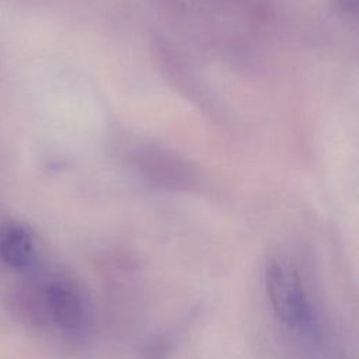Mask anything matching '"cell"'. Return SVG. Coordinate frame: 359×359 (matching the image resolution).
Instances as JSON below:
<instances>
[{
  "instance_id": "cell-2",
  "label": "cell",
  "mask_w": 359,
  "mask_h": 359,
  "mask_svg": "<svg viewBox=\"0 0 359 359\" xmlns=\"http://www.w3.org/2000/svg\"><path fill=\"white\" fill-rule=\"evenodd\" d=\"M45 304L46 310L53 320V323L66 330H79L84 323V307L77 296L70 287L62 283H50L45 290Z\"/></svg>"
},
{
  "instance_id": "cell-1",
  "label": "cell",
  "mask_w": 359,
  "mask_h": 359,
  "mask_svg": "<svg viewBox=\"0 0 359 359\" xmlns=\"http://www.w3.org/2000/svg\"><path fill=\"white\" fill-rule=\"evenodd\" d=\"M265 286L275 314L289 328L303 331L311 324V307L296 269L273 258L265 268Z\"/></svg>"
},
{
  "instance_id": "cell-3",
  "label": "cell",
  "mask_w": 359,
  "mask_h": 359,
  "mask_svg": "<svg viewBox=\"0 0 359 359\" xmlns=\"http://www.w3.org/2000/svg\"><path fill=\"white\" fill-rule=\"evenodd\" d=\"M0 257L11 268L25 269L35 261V247L29 233L17 226H4L0 230Z\"/></svg>"
}]
</instances>
